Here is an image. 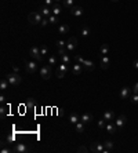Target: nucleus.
I'll return each instance as SVG.
<instances>
[{
  "label": "nucleus",
  "mask_w": 138,
  "mask_h": 153,
  "mask_svg": "<svg viewBox=\"0 0 138 153\" xmlns=\"http://www.w3.org/2000/svg\"><path fill=\"white\" fill-rule=\"evenodd\" d=\"M108 51H109V46H108V44H102L100 48L101 55H108Z\"/></svg>",
  "instance_id": "473e14b6"
},
{
  "label": "nucleus",
  "mask_w": 138,
  "mask_h": 153,
  "mask_svg": "<svg viewBox=\"0 0 138 153\" xmlns=\"http://www.w3.org/2000/svg\"><path fill=\"white\" fill-rule=\"evenodd\" d=\"M48 18V21H50V23H57V22H60V17L58 15H54V14H51L50 17H47Z\"/></svg>",
  "instance_id": "2f4dec72"
},
{
  "label": "nucleus",
  "mask_w": 138,
  "mask_h": 153,
  "mask_svg": "<svg viewBox=\"0 0 138 153\" xmlns=\"http://www.w3.org/2000/svg\"><path fill=\"white\" fill-rule=\"evenodd\" d=\"M111 1H113V3H116V1H119V0H111Z\"/></svg>",
  "instance_id": "09e8293b"
},
{
  "label": "nucleus",
  "mask_w": 138,
  "mask_h": 153,
  "mask_svg": "<svg viewBox=\"0 0 138 153\" xmlns=\"http://www.w3.org/2000/svg\"><path fill=\"white\" fill-rule=\"evenodd\" d=\"M39 11H40V14H42V15H44V17H50L51 14H53L51 8L48 7V6H46V4H43V6L40 7V10H39Z\"/></svg>",
  "instance_id": "dca6fc26"
},
{
  "label": "nucleus",
  "mask_w": 138,
  "mask_h": 153,
  "mask_svg": "<svg viewBox=\"0 0 138 153\" xmlns=\"http://www.w3.org/2000/svg\"><path fill=\"white\" fill-rule=\"evenodd\" d=\"M55 46H57V48H65V47H66V43H65L64 40H58V41L55 43Z\"/></svg>",
  "instance_id": "c9c22d12"
},
{
  "label": "nucleus",
  "mask_w": 138,
  "mask_h": 153,
  "mask_svg": "<svg viewBox=\"0 0 138 153\" xmlns=\"http://www.w3.org/2000/svg\"><path fill=\"white\" fill-rule=\"evenodd\" d=\"M68 32H69L68 25H60V26H58V33H60V35H65V33H68Z\"/></svg>",
  "instance_id": "cd10ccee"
},
{
  "label": "nucleus",
  "mask_w": 138,
  "mask_h": 153,
  "mask_svg": "<svg viewBox=\"0 0 138 153\" xmlns=\"http://www.w3.org/2000/svg\"><path fill=\"white\" fill-rule=\"evenodd\" d=\"M105 128H107V131L109 132V134H115L116 130H117V127H116V124H113V123L108 122L107 126H105Z\"/></svg>",
  "instance_id": "aec40b11"
},
{
  "label": "nucleus",
  "mask_w": 138,
  "mask_h": 153,
  "mask_svg": "<svg viewBox=\"0 0 138 153\" xmlns=\"http://www.w3.org/2000/svg\"><path fill=\"white\" fill-rule=\"evenodd\" d=\"M75 128H76V131L79 132V134H82V132H84V123L79 122L75 124Z\"/></svg>",
  "instance_id": "c85d7f7f"
},
{
  "label": "nucleus",
  "mask_w": 138,
  "mask_h": 153,
  "mask_svg": "<svg viewBox=\"0 0 138 153\" xmlns=\"http://www.w3.org/2000/svg\"><path fill=\"white\" fill-rule=\"evenodd\" d=\"M105 126H107V120L102 117V119H100V120H98V128H101V130H102V128H105Z\"/></svg>",
  "instance_id": "f704fd0d"
},
{
  "label": "nucleus",
  "mask_w": 138,
  "mask_h": 153,
  "mask_svg": "<svg viewBox=\"0 0 138 153\" xmlns=\"http://www.w3.org/2000/svg\"><path fill=\"white\" fill-rule=\"evenodd\" d=\"M8 84H10V83H8L7 77H6V79H1V82H0V90H1V91L7 90V88H8Z\"/></svg>",
  "instance_id": "a878e982"
},
{
  "label": "nucleus",
  "mask_w": 138,
  "mask_h": 153,
  "mask_svg": "<svg viewBox=\"0 0 138 153\" xmlns=\"http://www.w3.org/2000/svg\"><path fill=\"white\" fill-rule=\"evenodd\" d=\"M29 54H31V58H33L35 61L40 62L43 59V55L40 53V47H31V50H29Z\"/></svg>",
  "instance_id": "20e7f679"
},
{
  "label": "nucleus",
  "mask_w": 138,
  "mask_h": 153,
  "mask_svg": "<svg viewBox=\"0 0 138 153\" xmlns=\"http://www.w3.org/2000/svg\"><path fill=\"white\" fill-rule=\"evenodd\" d=\"M90 33H91V32H90V28H88V26H82V29H80V35H82V36H83V37H87V36H90Z\"/></svg>",
  "instance_id": "b1692460"
},
{
  "label": "nucleus",
  "mask_w": 138,
  "mask_h": 153,
  "mask_svg": "<svg viewBox=\"0 0 138 153\" xmlns=\"http://www.w3.org/2000/svg\"><path fill=\"white\" fill-rule=\"evenodd\" d=\"M131 92H133V90H131L130 87H123L122 91H120V98H122V100H129Z\"/></svg>",
  "instance_id": "4468645a"
},
{
  "label": "nucleus",
  "mask_w": 138,
  "mask_h": 153,
  "mask_svg": "<svg viewBox=\"0 0 138 153\" xmlns=\"http://www.w3.org/2000/svg\"><path fill=\"white\" fill-rule=\"evenodd\" d=\"M83 69H84L83 68V65L77 62V63H75V65L72 66V73H73V75H76V76H80V75H82V72H83Z\"/></svg>",
  "instance_id": "2eb2a0df"
},
{
  "label": "nucleus",
  "mask_w": 138,
  "mask_h": 153,
  "mask_svg": "<svg viewBox=\"0 0 138 153\" xmlns=\"http://www.w3.org/2000/svg\"><path fill=\"white\" fill-rule=\"evenodd\" d=\"M75 59H76L79 63H82L83 65V68L87 70V72H92L94 69H95V63L91 61H88V59H84V58H82L80 55H76L75 57Z\"/></svg>",
  "instance_id": "f257e3e1"
},
{
  "label": "nucleus",
  "mask_w": 138,
  "mask_h": 153,
  "mask_svg": "<svg viewBox=\"0 0 138 153\" xmlns=\"http://www.w3.org/2000/svg\"><path fill=\"white\" fill-rule=\"evenodd\" d=\"M48 23H50V21H48V18H43V21L40 22V25H42V26H47Z\"/></svg>",
  "instance_id": "ea45409f"
},
{
  "label": "nucleus",
  "mask_w": 138,
  "mask_h": 153,
  "mask_svg": "<svg viewBox=\"0 0 138 153\" xmlns=\"http://www.w3.org/2000/svg\"><path fill=\"white\" fill-rule=\"evenodd\" d=\"M4 101H6V95L1 94V95H0V102H4Z\"/></svg>",
  "instance_id": "c03bdc74"
},
{
  "label": "nucleus",
  "mask_w": 138,
  "mask_h": 153,
  "mask_svg": "<svg viewBox=\"0 0 138 153\" xmlns=\"http://www.w3.org/2000/svg\"><path fill=\"white\" fill-rule=\"evenodd\" d=\"M13 150L15 153H26L31 150V148L28 145H25V144H15L14 148H13Z\"/></svg>",
  "instance_id": "6e6552de"
},
{
  "label": "nucleus",
  "mask_w": 138,
  "mask_h": 153,
  "mask_svg": "<svg viewBox=\"0 0 138 153\" xmlns=\"http://www.w3.org/2000/svg\"><path fill=\"white\" fill-rule=\"evenodd\" d=\"M53 1L54 0H44V4L48 6V7H53Z\"/></svg>",
  "instance_id": "a19ab883"
},
{
  "label": "nucleus",
  "mask_w": 138,
  "mask_h": 153,
  "mask_svg": "<svg viewBox=\"0 0 138 153\" xmlns=\"http://www.w3.org/2000/svg\"><path fill=\"white\" fill-rule=\"evenodd\" d=\"M83 7H80V6H73V7L70 8V14L73 17H82L83 15Z\"/></svg>",
  "instance_id": "f8f14e48"
},
{
  "label": "nucleus",
  "mask_w": 138,
  "mask_h": 153,
  "mask_svg": "<svg viewBox=\"0 0 138 153\" xmlns=\"http://www.w3.org/2000/svg\"><path fill=\"white\" fill-rule=\"evenodd\" d=\"M76 47H77V37L72 36V37L66 41V50L70 53V51H75V48H76Z\"/></svg>",
  "instance_id": "1a4fd4ad"
},
{
  "label": "nucleus",
  "mask_w": 138,
  "mask_h": 153,
  "mask_svg": "<svg viewBox=\"0 0 138 153\" xmlns=\"http://www.w3.org/2000/svg\"><path fill=\"white\" fill-rule=\"evenodd\" d=\"M7 80L8 83H10V86H13V87H17V86L21 84V82H22V77L19 76V73H8L7 76Z\"/></svg>",
  "instance_id": "f03ea898"
},
{
  "label": "nucleus",
  "mask_w": 138,
  "mask_h": 153,
  "mask_svg": "<svg viewBox=\"0 0 138 153\" xmlns=\"http://www.w3.org/2000/svg\"><path fill=\"white\" fill-rule=\"evenodd\" d=\"M53 75V69H51V65H44L40 69V76L43 80H48Z\"/></svg>",
  "instance_id": "7ed1b4c3"
},
{
  "label": "nucleus",
  "mask_w": 138,
  "mask_h": 153,
  "mask_svg": "<svg viewBox=\"0 0 138 153\" xmlns=\"http://www.w3.org/2000/svg\"><path fill=\"white\" fill-rule=\"evenodd\" d=\"M102 117H104L107 122H113V120H115V113H113V110H107Z\"/></svg>",
  "instance_id": "6ab92c4d"
},
{
  "label": "nucleus",
  "mask_w": 138,
  "mask_h": 153,
  "mask_svg": "<svg viewBox=\"0 0 138 153\" xmlns=\"http://www.w3.org/2000/svg\"><path fill=\"white\" fill-rule=\"evenodd\" d=\"M11 66H13V70H14L15 73H19V68H18V66H15V65H11Z\"/></svg>",
  "instance_id": "37998d69"
},
{
  "label": "nucleus",
  "mask_w": 138,
  "mask_h": 153,
  "mask_svg": "<svg viewBox=\"0 0 138 153\" xmlns=\"http://www.w3.org/2000/svg\"><path fill=\"white\" fill-rule=\"evenodd\" d=\"M40 53H42V55L44 57V55H47V54H48V48H47L46 46H42V47H40Z\"/></svg>",
  "instance_id": "58836bf2"
},
{
  "label": "nucleus",
  "mask_w": 138,
  "mask_h": 153,
  "mask_svg": "<svg viewBox=\"0 0 138 153\" xmlns=\"http://www.w3.org/2000/svg\"><path fill=\"white\" fill-rule=\"evenodd\" d=\"M133 65H134V68H135V69H138V59H135V61H134V63H133Z\"/></svg>",
  "instance_id": "49530a36"
},
{
  "label": "nucleus",
  "mask_w": 138,
  "mask_h": 153,
  "mask_svg": "<svg viewBox=\"0 0 138 153\" xmlns=\"http://www.w3.org/2000/svg\"><path fill=\"white\" fill-rule=\"evenodd\" d=\"M76 152L77 153H87L88 152V148H86V146H79L76 149Z\"/></svg>",
  "instance_id": "4c0bfd02"
},
{
  "label": "nucleus",
  "mask_w": 138,
  "mask_h": 153,
  "mask_svg": "<svg viewBox=\"0 0 138 153\" xmlns=\"http://www.w3.org/2000/svg\"><path fill=\"white\" fill-rule=\"evenodd\" d=\"M35 106H36V101H35V98H28L26 102H25V108H26L28 110H32V109H35Z\"/></svg>",
  "instance_id": "a211bd4d"
},
{
  "label": "nucleus",
  "mask_w": 138,
  "mask_h": 153,
  "mask_svg": "<svg viewBox=\"0 0 138 153\" xmlns=\"http://www.w3.org/2000/svg\"><path fill=\"white\" fill-rule=\"evenodd\" d=\"M69 72V65L68 63H61L58 69H57V77L58 79H64L66 76V73Z\"/></svg>",
  "instance_id": "423d86ee"
},
{
  "label": "nucleus",
  "mask_w": 138,
  "mask_h": 153,
  "mask_svg": "<svg viewBox=\"0 0 138 153\" xmlns=\"http://www.w3.org/2000/svg\"><path fill=\"white\" fill-rule=\"evenodd\" d=\"M104 146H105V149H104V153H109L113 150V142L112 141H107V142H104Z\"/></svg>",
  "instance_id": "412c9836"
},
{
  "label": "nucleus",
  "mask_w": 138,
  "mask_h": 153,
  "mask_svg": "<svg viewBox=\"0 0 138 153\" xmlns=\"http://www.w3.org/2000/svg\"><path fill=\"white\" fill-rule=\"evenodd\" d=\"M48 65H57V58L54 57V55H51V57H48Z\"/></svg>",
  "instance_id": "e433bc0d"
},
{
  "label": "nucleus",
  "mask_w": 138,
  "mask_h": 153,
  "mask_svg": "<svg viewBox=\"0 0 138 153\" xmlns=\"http://www.w3.org/2000/svg\"><path fill=\"white\" fill-rule=\"evenodd\" d=\"M80 122V116L77 115V113H70L69 115V123H72V124H76V123Z\"/></svg>",
  "instance_id": "5701e85b"
},
{
  "label": "nucleus",
  "mask_w": 138,
  "mask_h": 153,
  "mask_svg": "<svg viewBox=\"0 0 138 153\" xmlns=\"http://www.w3.org/2000/svg\"><path fill=\"white\" fill-rule=\"evenodd\" d=\"M100 66H101V69H104V70L109 69L111 61H109V58H108L107 55H102V58H101V61H100Z\"/></svg>",
  "instance_id": "9b49d317"
},
{
  "label": "nucleus",
  "mask_w": 138,
  "mask_h": 153,
  "mask_svg": "<svg viewBox=\"0 0 138 153\" xmlns=\"http://www.w3.org/2000/svg\"><path fill=\"white\" fill-rule=\"evenodd\" d=\"M7 141L8 142H13V141H14V135H10V137L7 138Z\"/></svg>",
  "instance_id": "a18cd8bd"
},
{
  "label": "nucleus",
  "mask_w": 138,
  "mask_h": 153,
  "mask_svg": "<svg viewBox=\"0 0 138 153\" xmlns=\"http://www.w3.org/2000/svg\"><path fill=\"white\" fill-rule=\"evenodd\" d=\"M60 58H61V61H62V63H68V65H70V57L68 55V53H65V54H61L60 55Z\"/></svg>",
  "instance_id": "393cba45"
},
{
  "label": "nucleus",
  "mask_w": 138,
  "mask_h": 153,
  "mask_svg": "<svg viewBox=\"0 0 138 153\" xmlns=\"http://www.w3.org/2000/svg\"><path fill=\"white\" fill-rule=\"evenodd\" d=\"M51 11H53L54 15H60L62 13V7L58 4V3H55V4H53V7H51Z\"/></svg>",
  "instance_id": "4be33fe9"
},
{
  "label": "nucleus",
  "mask_w": 138,
  "mask_h": 153,
  "mask_svg": "<svg viewBox=\"0 0 138 153\" xmlns=\"http://www.w3.org/2000/svg\"><path fill=\"white\" fill-rule=\"evenodd\" d=\"M133 92H134V94H138V83L133 87Z\"/></svg>",
  "instance_id": "79ce46f5"
},
{
  "label": "nucleus",
  "mask_w": 138,
  "mask_h": 153,
  "mask_svg": "<svg viewBox=\"0 0 138 153\" xmlns=\"http://www.w3.org/2000/svg\"><path fill=\"white\" fill-rule=\"evenodd\" d=\"M28 21L31 25H38L43 21V18H42V14L40 13H31L29 15H28Z\"/></svg>",
  "instance_id": "39448f33"
},
{
  "label": "nucleus",
  "mask_w": 138,
  "mask_h": 153,
  "mask_svg": "<svg viewBox=\"0 0 138 153\" xmlns=\"http://www.w3.org/2000/svg\"><path fill=\"white\" fill-rule=\"evenodd\" d=\"M7 144H4V142H1V149H0V152L1 153H11V152H14L11 148H8V146H6Z\"/></svg>",
  "instance_id": "7c9ffc66"
},
{
  "label": "nucleus",
  "mask_w": 138,
  "mask_h": 153,
  "mask_svg": "<svg viewBox=\"0 0 138 153\" xmlns=\"http://www.w3.org/2000/svg\"><path fill=\"white\" fill-rule=\"evenodd\" d=\"M54 1H55V3H62L64 0H54Z\"/></svg>",
  "instance_id": "de8ad7c7"
},
{
  "label": "nucleus",
  "mask_w": 138,
  "mask_h": 153,
  "mask_svg": "<svg viewBox=\"0 0 138 153\" xmlns=\"http://www.w3.org/2000/svg\"><path fill=\"white\" fill-rule=\"evenodd\" d=\"M80 122L84 123V124H88L90 122H92V115L91 113H83L80 116Z\"/></svg>",
  "instance_id": "f3484780"
},
{
  "label": "nucleus",
  "mask_w": 138,
  "mask_h": 153,
  "mask_svg": "<svg viewBox=\"0 0 138 153\" xmlns=\"http://www.w3.org/2000/svg\"><path fill=\"white\" fill-rule=\"evenodd\" d=\"M62 4H64V7L65 8L70 10V8L75 6V0H64V1H62Z\"/></svg>",
  "instance_id": "bb28decb"
},
{
  "label": "nucleus",
  "mask_w": 138,
  "mask_h": 153,
  "mask_svg": "<svg viewBox=\"0 0 138 153\" xmlns=\"http://www.w3.org/2000/svg\"><path fill=\"white\" fill-rule=\"evenodd\" d=\"M129 100H130L131 104H138V94H134V92H131V95L129 97Z\"/></svg>",
  "instance_id": "72a5a7b5"
},
{
  "label": "nucleus",
  "mask_w": 138,
  "mask_h": 153,
  "mask_svg": "<svg viewBox=\"0 0 138 153\" xmlns=\"http://www.w3.org/2000/svg\"><path fill=\"white\" fill-rule=\"evenodd\" d=\"M7 113H8V106L3 105V106L0 108V117H1V119H4V117L7 116Z\"/></svg>",
  "instance_id": "c756f323"
},
{
  "label": "nucleus",
  "mask_w": 138,
  "mask_h": 153,
  "mask_svg": "<svg viewBox=\"0 0 138 153\" xmlns=\"http://www.w3.org/2000/svg\"><path fill=\"white\" fill-rule=\"evenodd\" d=\"M126 122H127V117L124 115H120L117 119H116V122H115V124H116V127L120 130V128H123L124 127V124H126Z\"/></svg>",
  "instance_id": "ddd939ff"
},
{
  "label": "nucleus",
  "mask_w": 138,
  "mask_h": 153,
  "mask_svg": "<svg viewBox=\"0 0 138 153\" xmlns=\"http://www.w3.org/2000/svg\"><path fill=\"white\" fill-rule=\"evenodd\" d=\"M25 70L26 73H35L38 70V61H25Z\"/></svg>",
  "instance_id": "0eeeda50"
},
{
  "label": "nucleus",
  "mask_w": 138,
  "mask_h": 153,
  "mask_svg": "<svg viewBox=\"0 0 138 153\" xmlns=\"http://www.w3.org/2000/svg\"><path fill=\"white\" fill-rule=\"evenodd\" d=\"M104 149H105L104 144H98V142H94V144H91V146H90V150H91L92 153H104Z\"/></svg>",
  "instance_id": "9d476101"
}]
</instances>
